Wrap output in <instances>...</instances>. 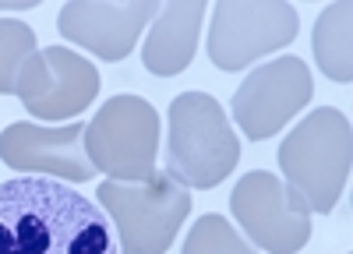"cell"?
I'll return each instance as SVG.
<instances>
[{"mask_svg": "<svg viewBox=\"0 0 353 254\" xmlns=\"http://www.w3.org/2000/svg\"><path fill=\"white\" fill-rule=\"evenodd\" d=\"M0 254H117L110 215L64 180L0 184Z\"/></svg>", "mask_w": 353, "mask_h": 254, "instance_id": "obj_1", "label": "cell"}, {"mask_svg": "<svg viewBox=\"0 0 353 254\" xmlns=\"http://www.w3.org/2000/svg\"><path fill=\"white\" fill-rule=\"evenodd\" d=\"M353 131L350 117L336 106H318L293 127L279 145L283 184L307 215L336 209L350 184Z\"/></svg>", "mask_w": 353, "mask_h": 254, "instance_id": "obj_2", "label": "cell"}, {"mask_svg": "<svg viewBox=\"0 0 353 254\" xmlns=\"http://www.w3.org/2000/svg\"><path fill=\"white\" fill-rule=\"evenodd\" d=\"M163 152L166 173H173L188 191H209L233 173L241 141L209 92H184L170 103V134Z\"/></svg>", "mask_w": 353, "mask_h": 254, "instance_id": "obj_3", "label": "cell"}, {"mask_svg": "<svg viewBox=\"0 0 353 254\" xmlns=\"http://www.w3.org/2000/svg\"><path fill=\"white\" fill-rule=\"evenodd\" d=\"M96 198L121 230L124 254H166L191 212V191L166 169H156L138 184L103 180Z\"/></svg>", "mask_w": 353, "mask_h": 254, "instance_id": "obj_4", "label": "cell"}, {"mask_svg": "<svg viewBox=\"0 0 353 254\" xmlns=\"http://www.w3.org/2000/svg\"><path fill=\"white\" fill-rule=\"evenodd\" d=\"M85 152L96 173L110 180L138 184L156 173L159 113L141 96H113L85 127Z\"/></svg>", "mask_w": 353, "mask_h": 254, "instance_id": "obj_5", "label": "cell"}, {"mask_svg": "<svg viewBox=\"0 0 353 254\" xmlns=\"http://www.w3.org/2000/svg\"><path fill=\"white\" fill-rule=\"evenodd\" d=\"M297 8L279 0H226L209 25V61L219 71H244L297 39Z\"/></svg>", "mask_w": 353, "mask_h": 254, "instance_id": "obj_6", "label": "cell"}, {"mask_svg": "<svg viewBox=\"0 0 353 254\" xmlns=\"http://www.w3.org/2000/svg\"><path fill=\"white\" fill-rule=\"evenodd\" d=\"M14 96L39 120H68L99 96V71L68 46L36 50L18 71Z\"/></svg>", "mask_w": 353, "mask_h": 254, "instance_id": "obj_7", "label": "cell"}, {"mask_svg": "<svg viewBox=\"0 0 353 254\" xmlns=\"http://www.w3.org/2000/svg\"><path fill=\"white\" fill-rule=\"evenodd\" d=\"M314 81L301 56H279V61L258 64L237 92H233V120L251 141H265L283 131L297 113L311 103Z\"/></svg>", "mask_w": 353, "mask_h": 254, "instance_id": "obj_8", "label": "cell"}, {"mask_svg": "<svg viewBox=\"0 0 353 254\" xmlns=\"http://www.w3.org/2000/svg\"><path fill=\"white\" fill-rule=\"evenodd\" d=\"M230 212L251 244L269 254H297L311 240V215L293 202L286 184L265 169H251L237 180Z\"/></svg>", "mask_w": 353, "mask_h": 254, "instance_id": "obj_9", "label": "cell"}, {"mask_svg": "<svg viewBox=\"0 0 353 254\" xmlns=\"http://www.w3.org/2000/svg\"><path fill=\"white\" fill-rule=\"evenodd\" d=\"M0 159L18 173H39L53 180H92L96 166L85 152V124L71 120L64 127H43L18 120L0 131Z\"/></svg>", "mask_w": 353, "mask_h": 254, "instance_id": "obj_10", "label": "cell"}, {"mask_svg": "<svg viewBox=\"0 0 353 254\" xmlns=\"http://www.w3.org/2000/svg\"><path fill=\"white\" fill-rule=\"evenodd\" d=\"M159 14L152 0H128V4H106V0H74L61 8V36L96 53L99 61H124L134 50L141 28Z\"/></svg>", "mask_w": 353, "mask_h": 254, "instance_id": "obj_11", "label": "cell"}, {"mask_svg": "<svg viewBox=\"0 0 353 254\" xmlns=\"http://www.w3.org/2000/svg\"><path fill=\"white\" fill-rule=\"evenodd\" d=\"M205 4L201 0H181V4H166L152 18V28L141 46V64L159 78H173L191 67L198 32H201Z\"/></svg>", "mask_w": 353, "mask_h": 254, "instance_id": "obj_12", "label": "cell"}, {"mask_svg": "<svg viewBox=\"0 0 353 254\" xmlns=\"http://www.w3.org/2000/svg\"><path fill=\"white\" fill-rule=\"evenodd\" d=\"M353 8L350 4H329L314 21V61L332 81H350L353 78Z\"/></svg>", "mask_w": 353, "mask_h": 254, "instance_id": "obj_13", "label": "cell"}, {"mask_svg": "<svg viewBox=\"0 0 353 254\" xmlns=\"http://www.w3.org/2000/svg\"><path fill=\"white\" fill-rule=\"evenodd\" d=\"M181 254H258V251L226 222V215L209 212V215H198Z\"/></svg>", "mask_w": 353, "mask_h": 254, "instance_id": "obj_14", "label": "cell"}, {"mask_svg": "<svg viewBox=\"0 0 353 254\" xmlns=\"http://www.w3.org/2000/svg\"><path fill=\"white\" fill-rule=\"evenodd\" d=\"M36 53V32L25 21L0 18V96L14 92L18 71Z\"/></svg>", "mask_w": 353, "mask_h": 254, "instance_id": "obj_15", "label": "cell"}, {"mask_svg": "<svg viewBox=\"0 0 353 254\" xmlns=\"http://www.w3.org/2000/svg\"><path fill=\"white\" fill-rule=\"evenodd\" d=\"M21 8H36V0H0V11H21Z\"/></svg>", "mask_w": 353, "mask_h": 254, "instance_id": "obj_16", "label": "cell"}]
</instances>
